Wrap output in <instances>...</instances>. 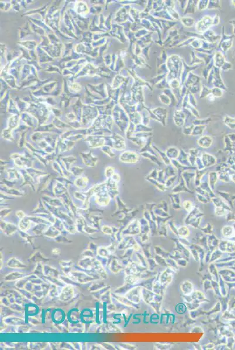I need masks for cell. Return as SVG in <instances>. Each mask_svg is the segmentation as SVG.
<instances>
[{
	"label": "cell",
	"mask_w": 235,
	"mask_h": 350,
	"mask_svg": "<svg viewBox=\"0 0 235 350\" xmlns=\"http://www.w3.org/2000/svg\"><path fill=\"white\" fill-rule=\"evenodd\" d=\"M69 275L72 278V280L78 283H87L94 280L93 277H91L89 275L80 271H71Z\"/></svg>",
	"instance_id": "6da1fadb"
},
{
	"label": "cell",
	"mask_w": 235,
	"mask_h": 350,
	"mask_svg": "<svg viewBox=\"0 0 235 350\" xmlns=\"http://www.w3.org/2000/svg\"><path fill=\"white\" fill-rule=\"evenodd\" d=\"M11 158L14 159L15 164L17 167L21 168L22 167L30 168V167L32 165V163L29 159H28L27 158L19 154H14L11 155Z\"/></svg>",
	"instance_id": "7a4b0ae2"
},
{
	"label": "cell",
	"mask_w": 235,
	"mask_h": 350,
	"mask_svg": "<svg viewBox=\"0 0 235 350\" xmlns=\"http://www.w3.org/2000/svg\"><path fill=\"white\" fill-rule=\"evenodd\" d=\"M74 296V290L73 286L67 285L64 286L59 295V299L61 301L67 302L70 301Z\"/></svg>",
	"instance_id": "3957f363"
},
{
	"label": "cell",
	"mask_w": 235,
	"mask_h": 350,
	"mask_svg": "<svg viewBox=\"0 0 235 350\" xmlns=\"http://www.w3.org/2000/svg\"><path fill=\"white\" fill-rule=\"evenodd\" d=\"M80 155L82 156L81 157L82 158V161L84 162V163L87 167H95V165L97 163L98 158L97 157L94 156L91 152H88V153H82V154H80Z\"/></svg>",
	"instance_id": "277c9868"
},
{
	"label": "cell",
	"mask_w": 235,
	"mask_h": 350,
	"mask_svg": "<svg viewBox=\"0 0 235 350\" xmlns=\"http://www.w3.org/2000/svg\"><path fill=\"white\" fill-rule=\"evenodd\" d=\"M1 229L7 236H11L17 231L16 225L11 223L5 222L4 221H1Z\"/></svg>",
	"instance_id": "5b68a950"
},
{
	"label": "cell",
	"mask_w": 235,
	"mask_h": 350,
	"mask_svg": "<svg viewBox=\"0 0 235 350\" xmlns=\"http://www.w3.org/2000/svg\"><path fill=\"white\" fill-rule=\"evenodd\" d=\"M94 260V257H84L79 261L78 264L82 269L92 270Z\"/></svg>",
	"instance_id": "8992f818"
},
{
	"label": "cell",
	"mask_w": 235,
	"mask_h": 350,
	"mask_svg": "<svg viewBox=\"0 0 235 350\" xmlns=\"http://www.w3.org/2000/svg\"><path fill=\"white\" fill-rule=\"evenodd\" d=\"M7 266L10 267V268H12V269H22L25 267H26V265L22 263L21 261H19L18 259H16L15 257H12L8 261H7Z\"/></svg>",
	"instance_id": "52a82bcc"
},
{
	"label": "cell",
	"mask_w": 235,
	"mask_h": 350,
	"mask_svg": "<svg viewBox=\"0 0 235 350\" xmlns=\"http://www.w3.org/2000/svg\"><path fill=\"white\" fill-rule=\"evenodd\" d=\"M4 322L6 324H8V325H14V326H21L25 325V321L23 319L21 318H17V317H6L4 319Z\"/></svg>",
	"instance_id": "ba28073f"
},
{
	"label": "cell",
	"mask_w": 235,
	"mask_h": 350,
	"mask_svg": "<svg viewBox=\"0 0 235 350\" xmlns=\"http://www.w3.org/2000/svg\"><path fill=\"white\" fill-rule=\"evenodd\" d=\"M44 274L46 276L57 278H59L60 276L57 270L48 265H44Z\"/></svg>",
	"instance_id": "9c48e42d"
},
{
	"label": "cell",
	"mask_w": 235,
	"mask_h": 350,
	"mask_svg": "<svg viewBox=\"0 0 235 350\" xmlns=\"http://www.w3.org/2000/svg\"><path fill=\"white\" fill-rule=\"evenodd\" d=\"M44 234L47 237L55 238L60 235V231L56 227L50 226L47 228Z\"/></svg>",
	"instance_id": "30bf717a"
},
{
	"label": "cell",
	"mask_w": 235,
	"mask_h": 350,
	"mask_svg": "<svg viewBox=\"0 0 235 350\" xmlns=\"http://www.w3.org/2000/svg\"><path fill=\"white\" fill-rule=\"evenodd\" d=\"M25 277V274L22 273H20V272H12L11 273H10L8 275H6L4 278V280L6 281H15L17 280H20L21 278H22L23 277Z\"/></svg>",
	"instance_id": "8fae6325"
},
{
	"label": "cell",
	"mask_w": 235,
	"mask_h": 350,
	"mask_svg": "<svg viewBox=\"0 0 235 350\" xmlns=\"http://www.w3.org/2000/svg\"><path fill=\"white\" fill-rule=\"evenodd\" d=\"M75 142L73 141H69V142H59V148L60 152H64L66 151H69L73 148L74 146Z\"/></svg>",
	"instance_id": "7c38bea8"
},
{
	"label": "cell",
	"mask_w": 235,
	"mask_h": 350,
	"mask_svg": "<svg viewBox=\"0 0 235 350\" xmlns=\"http://www.w3.org/2000/svg\"><path fill=\"white\" fill-rule=\"evenodd\" d=\"M30 226H31V221L28 218L26 217L22 219L19 224V227L21 231H27L30 228Z\"/></svg>",
	"instance_id": "4fadbf2b"
},
{
	"label": "cell",
	"mask_w": 235,
	"mask_h": 350,
	"mask_svg": "<svg viewBox=\"0 0 235 350\" xmlns=\"http://www.w3.org/2000/svg\"><path fill=\"white\" fill-rule=\"evenodd\" d=\"M61 159H62L63 162L64 163V165L66 167V169H67L68 171H70V169L71 168V165H72L73 163H74L76 161V158L73 156L64 157V158H62Z\"/></svg>",
	"instance_id": "5bb4252c"
},
{
	"label": "cell",
	"mask_w": 235,
	"mask_h": 350,
	"mask_svg": "<svg viewBox=\"0 0 235 350\" xmlns=\"http://www.w3.org/2000/svg\"><path fill=\"white\" fill-rule=\"evenodd\" d=\"M88 143L90 144V146L91 148H98V147H102L104 145V140L103 138L97 139L95 140L93 138H90L88 141Z\"/></svg>",
	"instance_id": "9a60e30c"
},
{
	"label": "cell",
	"mask_w": 235,
	"mask_h": 350,
	"mask_svg": "<svg viewBox=\"0 0 235 350\" xmlns=\"http://www.w3.org/2000/svg\"><path fill=\"white\" fill-rule=\"evenodd\" d=\"M88 179L85 177H81V178H78L75 181V184L79 188L81 189H84L85 188L87 185Z\"/></svg>",
	"instance_id": "2e32d148"
},
{
	"label": "cell",
	"mask_w": 235,
	"mask_h": 350,
	"mask_svg": "<svg viewBox=\"0 0 235 350\" xmlns=\"http://www.w3.org/2000/svg\"><path fill=\"white\" fill-rule=\"evenodd\" d=\"M47 228H46V224H38L33 228V233H35V234L36 235H40L42 233H44Z\"/></svg>",
	"instance_id": "e0dca14e"
},
{
	"label": "cell",
	"mask_w": 235,
	"mask_h": 350,
	"mask_svg": "<svg viewBox=\"0 0 235 350\" xmlns=\"http://www.w3.org/2000/svg\"><path fill=\"white\" fill-rule=\"evenodd\" d=\"M9 180H15L19 179L20 175L15 169H10L8 170Z\"/></svg>",
	"instance_id": "ac0fdd59"
},
{
	"label": "cell",
	"mask_w": 235,
	"mask_h": 350,
	"mask_svg": "<svg viewBox=\"0 0 235 350\" xmlns=\"http://www.w3.org/2000/svg\"><path fill=\"white\" fill-rule=\"evenodd\" d=\"M86 226V222H84V219L82 217H80L77 220L76 224V230L79 232H82L84 231V228Z\"/></svg>",
	"instance_id": "d6986e66"
},
{
	"label": "cell",
	"mask_w": 235,
	"mask_h": 350,
	"mask_svg": "<svg viewBox=\"0 0 235 350\" xmlns=\"http://www.w3.org/2000/svg\"><path fill=\"white\" fill-rule=\"evenodd\" d=\"M118 264L119 263H118L117 260L115 259H114L111 263V264L109 265V268L113 273H117L120 270V266Z\"/></svg>",
	"instance_id": "ffe728a7"
},
{
	"label": "cell",
	"mask_w": 235,
	"mask_h": 350,
	"mask_svg": "<svg viewBox=\"0 0 235 350\" xmlns=\"http://www.w3.org/2000/svg\"><path fill=\"white\" fill-rule=\"evenodd\" d=\"M70 171H71V172L74 175H75L76 176H80L81 175H82V173L84 172V169L82 167H71Z\"/></svg>",
	"instance_id": "44dd1931"
},
{
	"label": "cell",
	"mask_w": 235,
	"mask_h": 350,
	"mask_svg": "<svg viewBox=\"0 0 235 350\" xmlns=\"http://www.w3.org/2000/svg\"><path fill=\"white\" fill-rule=\"evenodd\" d=\"M109 253H109V251L108 250L107 248L101 247V248H99L97 249V254L102 257H108L109 255Z\"/></svg>",
	"instance_id": "7402d4cb"
},
{
	"label": "cell",
	"mask_w": 235,
	"mask_h": 350,
	"mask_svg": "<svg viewBox=\"0 0 235 350\" xmlns=\"http://www.w3.org/2000/svg\"><path fill=\"white\" fill-rule=\"evenodd\" d=\"M106 286V285L104 284V283L94 284L93 286H90V288H89V290L92 291V292H94V291H99L100 289L104 288V286Z\"/></svg>",
	"instance_id": "603a6c76"
},
{
	"label": "cell",
	"mask_w": 235,
	"mask_h": 350,
	"mask_svg": "<svg viewBox=\"0 0 235 350\" xmlns=\"http://www.w3.org/2000/svg\"><path fill=\"white\" fill-rule=\"evenodd\" d=\"M82 254V257H83V258H84V257H94V256H95L94 252L91 250L90 249H88L87 250L84 251Z\"/></svg>",
	"instance_id": "cb8c5ba5"
},
{
	"label": "cell",
	"mask_w": 235,
	"mask_h": 350,
	"mask_svg": "<svg viewBox=\"0 0 235 350\" xmlns=\"http://www.w3.org/2000/svg\"><path fill=\"white\" fill-rule=\"evenodd\" d=\"M103 233L105 235H111L112 233V229L108 226H103L101 228Z\"/></svg>",
	"instance_id": "d4e9b609"
},
{
	"label": "cell",
	"mask_w": 235,
	"mask_h": 350,
	"mask_svg": "<svg viewBox=\"0 0 235 350\" xmlns=\"http://www.w3.org/2000/svg\"><path fill=\"white\" fill-rule=\"evenodd\" d=\"M101 150L102 151L105 152L106 154H107L108 156L112 157L113 154L112 153V151H111V148L108 146H103L101 147Z\"/></svg>",
	"instance_id": "484cf974"
},
{
	"label": "cell",
	"mask_w": 235,
	"mask_h": 350,
	"mask_svg": "<svg viewBox=\"0 0 235 350\" xmlns=\"http://www.w3.org/2000/svg\"><path fill=\"white\" fill-rule=\"evenodd\" d=\"M60 265L63 267V268H68V267H70L71 266H73V262L71 261H60Z\"/></svg>",
	"instance_id": "4316f807"
},
{
	"label": "cell",
	"mask_w": 235,
	"mask_h": 350,
	"mask_svg": "<svg viewBox=\"0 0 235 350\" xmlns=\"http://www.w3.org/2000/svg\"><path fill=\"white\" fill-rule=\"evenodd\" d=\"M84 231L88 233H89V234H92V233H94L95 232V229L94 228H93L92 227H90V226H87L86 225L84 228Z\"/></svg>",
	"instance_id": "83f0119b"
},
{
	"label": "cell",
	"mask_w": 235,
	"mask_h": 350,
	"mask_svg": "<svg viewBox=\"0 0 235 350\" xmlns=\"http://www.w3.org/2000/svg\"><path fill=\"white\" fill-rule=\"evenodd\" d=\"M113 168L112 167H108L105 170V176L107 178H110L113 174Z\"/></svg>",
	"instance_id": "f1b7e54d"
},
{
	"label": "cell",
	"mask_w": 235,
	"mask_h": 350,
	"mask_svg": "<svg viewBox=\"0 0 235 350\" xmlns=\"http://www.w3.org/2000/svg\"><path fill=\"white\" fill-rule=\"evenodd\" d=\"M17 216L20 218L21 220H22L23 218H24L25 217V214H24V212L22 211H18L17 212Z\"/></svg>",
	"instance_id": "f546056e"
},
{
	"label": "cell",
	"mask_w": 235,
	"mask_h": 350,
	"mask_svg": "<svg viewBox=\"0 0 235 350\" xmlns=\"http://www.w3.org/2000/svg\"><path fill=\"white\" fill-rule=\"evenodd\" d=\"M52 254H53V255H56V256L59 255L60 253V249H57V248H55V249H53L52 250Z\"/></svg>",
	"instance_id": "4dcf8cb0"
}]
</instances>
